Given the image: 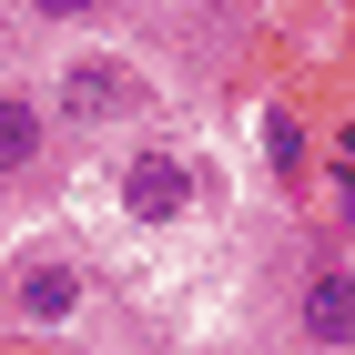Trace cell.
Returning a JSON list of instances; mask_svg holds the SVG:
<instances>
[{
    "label": "cell",
    "instance_id": "1",
    "mask_svg": "<svg viewBox=\"0 0 355 355\" xmlns=\"http://www.w3.org/2000/svg\"><path fill=\"white\" fill-rule=\"evenodd\" d=\"M142 102H153V82H142V61H122V51H82L61 71V112H71V122H132Z\"/></svg>",
    "mask_w": 355,
    "mask_h": 355
},
{
    "label": "cell",
    "instance_id": "2",
    "mask_svg": "<svg viewBox=\"0 0 355 355\" xmlns=\"http://www.w3.org/2000/svg\"><path fill=\"white\" fill-rule=\"evenodd\" d=\"M295 325H304V345H325V355H345L355 345V264H315L295 284Z\"/></svg>",
    "mask_w": 355,
    "mask_h": 355
},
{
    "label": "cell",
    "instance_id": "3",
    "mask_svg": "<svg viewBox=\"0 0 355 355\" xmlns=\"http://www.w3.org/2000/svg\"><path fill=\"white\" fill-rule=\"evenodd\" d=\"M122 203H132V223H173V214L193 203L183 153H132V173H122Z\"/></svg>",
    "mask_w": 355,
    "mask_h": 355
},
{
    "label": "cell",
    "instance_id": "4",
    "mask_svg": "<svg viewBox=\"0 0 355 355\" xmlns=\"http://www.w3.org/2000/svg\"><path fill=\"white\" fill-rule=\"evenodd\" d=\"M10 304H21V325H71V315H82V274L71 264H21Z\"/></svg>",
    "mask_w": 355,
    "mask_h": 355
},
{
    "label": "cell",
    "instance_id": "5",
    "mask_svg": "<svg viewBox=\"0 0 355 355\" xmlns=\"http://www.w3.org/2000/svg\"><path fill=\"white\" fill-rule=\"evenodd\" d=\"M41 163V112L31 102H0V183H21Z\"/></svg>",
    "mask_w": 355,
    "mask_h": 355
},
{
    "label": "cell",
    "instance_id": "6",
    "mask_svg": "<svg viewBox=\"0 0 355 355\" xmlns=\"http://www.w3.org/2000/svg\"><path fill=\"white\" fill-rule=\"evenodd\" d=\"M31 10H41V21H102L112 0H31Z\"/></svg>",
    "mask_w": 355,
    "mask_h": 355
}]
</instances>
